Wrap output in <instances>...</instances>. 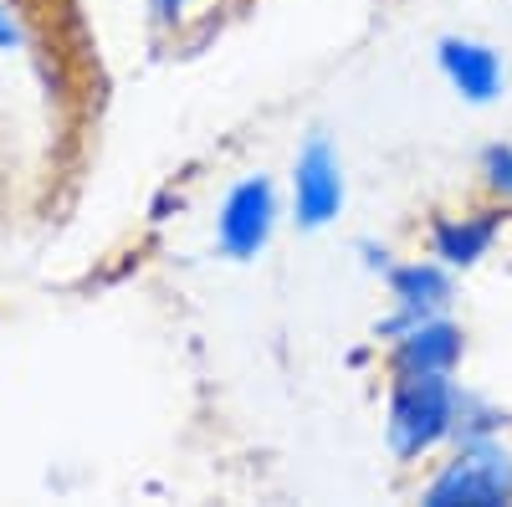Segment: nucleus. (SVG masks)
Returning a JSON list of instances; mask_svg holds the SVG:
<instances>
[{
  "label": "nucleus",
  "mask_w": 512,
  "mask_h": 507,
  "mask_svg": "<svg viewBox=\"0 0 512 507\" xmlns=\"http://www.w3.org/2000/svg\"><path fill=\"white\" fill-rule=\"evenodd\" d=\"M272 226H277V190H272L267 175H251L226 195L221 221H216V241L231 262H251L256 251L272 241Z\"/></svg>",
  "instance_id": "nucleus-4"
},
{
  "label": "nucleus",
  "mask_w": 512,
  "mask_h": 507,
  "mask_svg": "<svg viewBox=\"0 0 512 507\" xmlns=\"http://www.w3.org/2000/svg\"><path fill=\"white\" fill-rule=\"evenodd\" d=\"M11 41H16V26L6 21V11H0V47H11Z\"/></svg>",
  "instance_id": "nucleus-11"
},
{
  "label": "nucleus",
  "mask_w": 512,
  "mask_h": 507,
  "mask_svg": "<svg viewBox=\"0 0 512 507\" xmlns=\"http://www.w3.org/2000/svg\"><path fill=\"white\" fill-rule=\"evenodd\" d=\"M384 277H390V298L410 318H436L451 303V272H446V262H405V267H390Z\"/></svg>",
  "instance_id": "nucleus-8"
},
{
  "label": "nucleus",
  "mask_w": 512,
  "mask_h": 507,
  "mask_svg": "<svg viewBox=\"0 0 512 507\" xmlns=\"http://www.w3.org/2000/svg\"><path fill=\"white\" fill-rule=\"evenodd\" d=\"M338 210H344V164L323 134H313L292 169V216L303 231H323Z\"/></svg>",
  "instance_id": "nucleus-3"
},
{
  "label": "nucleus",
  "mask_w": 512,
  "mask_h": 507,
  "mask_svg": "<svg viewBox=\"0 0 512 507\" xmlns=\"http://www.w3.org/2000/svg\"><path fill=\"white\" fill-rule=\"evenodd\" d=\"M200 6V0H149V11H154V26H180L190 11Z\"/></svg>",
  "instance_id": "nucleus-10"
},
{
  "label": "nucleus",
  "mask_w": 512,
  "mask_h": 507,
  "mask_svg": "<svg viewBox=\"0 0 512 507\" xmlns=\"http://www.w3.org/2000/svg\"><path fill=\"white\" fill-rule=\"evenodd\" d=\"M482 175H487V185H492L497 195H507V200H512V144L487 149V159H482Z\"/></svg>",
  "instance_id": "nucleus-9"
},
{
  "label": "nucleus",
  "mask_w": 512,
  "mask_h": 507,
  "mask_svg": "<svg viewBox=\"0 0 512 507\" xmlns=\"http://www.w3.org/2000/svg\"><path fill=\"white\" fill-rule=\"evenodd\" d=\"M461 395L456 379L441 369H425V374H400L395 379V395H390V451L400 461H415L425 451H436L446 436H456V415H461Z\"/></svg>",
  "instance_id": "nucleus-1"
},
{
  "label": "nucleus",
  "mask_w": 512,
  "mask_h": 507,
  "mask_svg": "<svg viewBox=\"0 0 512 507\" xmlns=\"http://www.w3.org/2000/svg\"><path fill=\"white\" fill-rule=\"evenodd\" d=\"M436 62H441L446 82L466 103H492L502 93V82H507L502 57L487 47V41H472V36H441L436 41Z\"/></svg>",
  "instance_id": "nucleus-5"
},
{
  "label": "nucleus",
  "mask_w": 512,
  "mask_h": 507,
  "mask_svg": "<svg viewBox=\"0 0 512 507\" xmlns=\"http://www.w3.org/2000/svg\"><path fill=\"white\" fill-rule=\"evenodd\" d=\"M431 507H502L512 502V451L492 436L461 441L456 461H446L441 477L425 487Z\"/></svg>",
  "instance_id": "nucleus-2"
},
{
  "label": "nucleus",
  "mask_w": 512,
  "mask_h": 507,
  "mask_svg": "<svg viewBox=\"0 0 512 507\" xmlns=\"http://www.w3.org/2000/svg\"><path fill=\"white\" fill-rule=\"evenodd\" d=\"M456 359H461V328L446 318H420L395 338V374H425V369L451 374Z\"/></svg>",
  "instance_id": "nucleus-6"
},
{
  "label": "nucleus",
  "mask_w": 512,
  "mask_h": 507,
  "mask_svg": "<svg viewBox=\"0 0 512 507\" xmlns=\"http://www.w3.org/2000/svg\"><path fill=\"white\" fill-rule=\"evenodd\" d=\"M497 231H502V221L492 210H477V216H441L436 231H431V251L446 267H477L492 251Z\"/></svg>",
  "instance_id": "nucleus-7"
}]
</instances>
